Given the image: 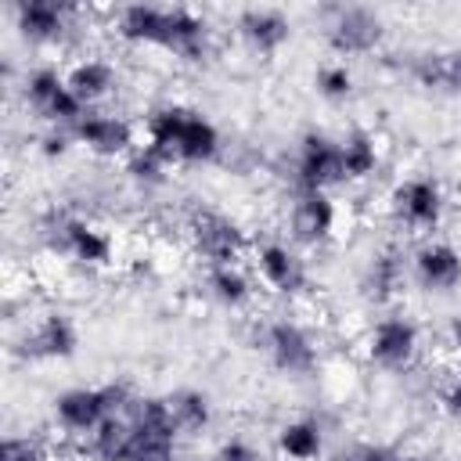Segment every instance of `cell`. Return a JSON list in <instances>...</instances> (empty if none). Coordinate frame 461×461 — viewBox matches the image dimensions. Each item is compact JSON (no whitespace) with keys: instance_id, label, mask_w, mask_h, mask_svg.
I'll use <instances>...</instances> for the list:
<instances>
[{"instance_id":"cell-34","label":"cell","mask_w":461,"mask_h":461,"mask_svg":"<svg viewBox=\"0 0 461 461\" xmlns=\"http://www.w3.org/2000/svg\"><path fill=\"white\" fill-rule=\"evenodd\" d=\"M450 335H454V346L461 349V317H454V324H450Z\"/></svg>"},{"instance_id":"cell-2","label":"cell","mask_w":461,"mask_h":461,"mask_svg":"<svg viewBox=\"0 0 461 461\" xmlns=\"http://www.w3.org/2000/svg\"><path fill=\"white\" fill-rule=\"evenodd\" d=\"M176 421L166 396L133 400L126 407V450L122 461H173L176 454Z\"/></svg>"},{"instance_id":"cell-9","label":"cell","mask_w":461,"mask_h":461,"mask_svg":"<svg viewBox=\"0 0 461 461\" xmlns=\"http://www.w3.org/2000/svg\"><path fill=\"white\" fill-rule=\"evenodd\" d=\"M393 216L411 230H436L443 220V187L436 176H407L393 191Z\"/></svg>"},{"instance_id":"cell-21","label":"cell","mask_w":461,"mask_h":461,"mask_svg":"<svg viewBox=\"0 0 461 461\" xmlns=\"http://www.w3.org/2000/svg\"><path fill=\"white\" fill-rule=\"evenodd\" d=\"M166 29H169V7L130 4V7L119 11V36H122L126 43L166 47Z\"/></svg>"},{"instance_id":"cell-16","label":"cell","mask_w":461,"mask_h":461,"mask_svg":"<svg viewBox=\"0 0 461 461\" xmlns=\"http://www.w3.org/2000/svg\"><path fill=\"white\" fill-rule=\"evenodd\" d=\"M335 202L328 198V191H295V202H292V238L299 245H321L331 238L335 230Z\"/></svg>"},{"instance_id":"cell-18","label":"cell","mask_w":461,"mask_h":461,"mask_svg":"<svg viewBox=\"0 0 461 461\" xmlns=\"http://www.w3.org/2000/svg\"><path fill=\"white\" fill-rule=\"evenodd\" d=\"M414 277L429 292H450L461 285V252L450 241H429L414 252Z\"/></svg>"},{"instance_id":"cell-12","label":"cell","mask_w":461,"mask_h":461,"mask_svg":"<svg viewBox=\"0 0 461 461\" xmlns=\"http://www.w3.org/2000/svg\"><path fill=\"white\" fill-rule=\"evenodd\" d=\"M367 357L385 371H403L418 357V328L407 317H382L371 328Z\"/></svg>"},{"instance_id":"cell-22","label":"cell","mask_w":461,"mask_h":461,"mask_svg":"<svg viewBox=\"0 0 461 461\" xmlns=\"http://www.w3.org/2000/svg\"><path fill=\"white\" fill-rule=\"evenodd\" d=\"M65 79H68L72 94H76L86 108L97 104V101H104V97L115 90V83H119L115 65L104 61V58H83V61H76V65L65 72Z\"/></svg>"},{"instance_id":"cell-31","label":"cell","mask_w":461,"mask_h":461,"mask_svg":"<svg viewBox=\"0 0 461 461\" xmlns=\"http://www.w3.org/2000/svg\"><path fill=\"white\" fill-rule=\"evenodd\" d=\"M212 461H259V450H256L249 439L234 436V439L220 443V450L212 454Z\"/></svg>"},{"instance_id":"cell-8","label":"cell","mask_w":461,"mask_h":461,"mask_svg":"<svg viewBox=\"0 0 461 461\" xmlns=\"http://www.w3.org/2000/svg\"><path fill=\"white\" fill-rule=\"evenodd\" d=\"M263 349L270 364L292 378H306L317 371V346L310 331L295 321H270L263 328Z\"/></svg>"},{"instance_id":"cell-33","label":"cell","mask_w":461,"mask_h":461,"mask_svg":"<svg viewBox=\"0 0 461 461\" xmlns=\"http://www.w3.org/2000/svg\"><path fill=\"white\" fill-rule=\"evenodd\" d=\"M439 403H443V411H447V414L461 418V375L447 382V389L439 393Z\"/></svg>"},{"instance_id":"cell-15","label":"cell","mask_w":461,"mask_h":461,"mask_svg":"<svg viewBox=\"0 0 461 461\" xmlns=\"http://www.w3.org/2000/svg\"><path fill=\"white\" fill-rule=\"evenodd\" d=\"M79 349V331L65 313H43L22 339V357L29 360H68Z\"/></svg>"},{"instance_id":"cell-11","label":"cell","mask_w":461,"mask_h":461,"mask_svg":"<svg viewBox=\"0 0 461 461\" xmlns=\"http://www.w3.org/2000/svg\"><path fill=\"white\" fill-rule=\"evenodd\" d=\"M68 137L83 148H90L94 155H104V158H115V155H130L133 151V126L119 115H108V112H83L72 126H68Z\"/></svg>"},{"instance_id":"cell-10","label":"cell","mask_w":461,"mask_h":461,"mask_svg":"<svg viewBox=\"0 0 461 461\" xmlns=\"http://www.w3.org/2000/svg\"><path fill=\"white\" fill-rule=\"evenodd\" d=\"M50 245L61 256H72L83 267H104V263H112V252H115L112 234L79 220V216H61L50 227Z\"/></svg>"},{"instance_id":"cell-30","label":"cell","mask_w":461,"mask_h":461,"mask_svg":"<svg viewBox=\"0 0 461 461\" xmlns=\"http://www.w3.org/2000/svg\"><path fill=\"white\" fill-rule=\"evenodd\" d=\"M0 461H47V454H43V447L32 443V439L7 436L4 447H0Z\"/></svg>"},{"instance_id":"cell-32","label":"cell","mask_w":461,"mask_h":461,"mask_svg":"<svg viewBox=\"0 0 461 461\" xmlns=\"http://www.w3.org/2000/svg\"><path fill=\"white\" fill-rule=\"evenodd\" d=\"M339 461H400V454H393L382 443H357L346 454H339Z\"/></svg>"},{"instance_id":"cell-7","label":"cell","mask_w":461,"mask_h":461,"mask_svg":"<svg viewBox=\"0 0 461 461\" xmlns=\"http://www.w3.org/2000/svg\"><path fill=\"white\" fill-rule=\"evenodd\" d=\"M191 241L205 267L216 263H238L245 256V230L223 216L220 209H194L191 212Z\"/></svg>"},{"instance_id":"cell-25","label":"cell","mask_w":461,"mask_h":461,"mask_svg":"<svg viewBox=\"0 0 461 461\" xmlns=\"http://www.w3.org/2000/svg\"><path fill=\"white\" fill-rule=\"evenodd\" d=\"M277 450L292 461H313L324 450V429L317 418H295L288 425H281L277 432Z\"/></svg>"},{"instance_id":"cell-4","label":"cell","mask_w":461,"mask_h":461,"mask_svg":"<svg viewBox=\"0 0 461 461\" xmlns=\"http://www.w3.org/2000/svg\"><path fill=\"white\" fill-rule=\"evenodd\" d=\"M385 36V22L378 11L360 4H335L328 7L324 22V43L335 58H360L371 54Z\"/></svg>"},{"instance_id":"cell-17","label":"cell","mask_w":461,"mask_h":461,"mask_svg":"<svg viewBox=\"0 0 461 461\" xmlns=\"http://www.w3.org/2000/svg\"><path fill=\"white\" fill-rule=\"evenodd\" d=\"M14 22H18L22 36H29L36 43H58L72 25V7L61 0H18Z\"/></svg>"},{"instance_id":"cell-28","label":"cell","mask_w":461,"mask_h":461,"mask_svg":"<svg viewBox=\"0 0 461 461\" xmlns=\"http://www.w3.org/2000/svg\"><path fill=\"white\" fill-rule=\"evenodd\" d=\"M313 86H317V94H321L324 101L339 104V101H346V97L353 94V72H349L346 61H328V65L317 68Z\"/></svg>"},{"instance_id":"cell-3","label":"cell","mask_w":461,"mask_h":461,"mask_svg":"<svg viewBox=\"0 0 461 461\" xmlns=\"http://www.w3.org/2000/svg\"><path fill=\"white\" fill-rule=\"evenodd\" d=\"M130 389L122 382H104V385H76L65 389L54 400V418L65 432H97L108 418L122 414L130 407Z\"/></svg>"},{"instance_id":"cell-14","label":"cell","mask_w":461,"mask_h":461,"mask_svg":"<svg viewBox=\"0 0 461 461\" xmlns=\"http://www.w3.org/2000/svg\"><path fill=\"white\" fill-rule=\"evenodd\" d=\"M256 270L281 295H299L310 281L303 256L285 241H259L256 245Z\"/></svg>"},{"instance_id":"cell-1","label":"cell","mask_w":461,"mask_h":461,"mask_svg":"<svg viewBox=\"0 0 461 461\" xmlns=\"http://www.w3.org/2000/svg\"><path fill=\"white\" fill-rule=\"evenodd\" d=\"M148 148L180 166H205L220 155V130L191 108L166 104L148 115Z\"/></svg>"},{"instance_id":"cell-23","label":"cell","mask_w":461,"mask_h":461,"mask_svg":"<svg viewBox=\"0 0 461 461\" xmlns=\"http://www.w3.org/2000/svg\"><path fill=\"white\" fill-rule=\"evenodd\" d=\"M403 277H407V267H403V252L400 249H382L371 256L367 270H364V292L367 299L375 303H389L400 288H403Z\"/></svg>"},{"instance_id":"cell-5","label":"cell","mask_w":461,"mask_h":461,"mask_svg":"<svg viewBox=\"0 0 461 461\" xmlns=\"http://www.w3.org/2000/svg\"><path fill=\"white\" fill-rule=\"evenodd\" d=\"M292 180H295V191H328L335 184L346 180V169H342V148L339 140L310 130L299 148H295V166H292Z\"/></svg>"},{"instance_id":"cell-27","label":"cell","mask_w":461,"mask_h":461,"mask_svg":"<svg viewBox=\"0 0 461 461\" xmlns=\"http://www.w3.org/2000/svg\"><path fill=\"white\" fill-rule=\"evenodd\" d=\"M342 169H346V180H367L375 169H378V144L367 130H349L342 140Z\"/></svg>"},{"instance_id":"cell-6","label":"cell","mask_w":461,"mask_h":461,"mask_svg":"<svg viewBox=\"0 0 461 461\" xmlns=\"http://www.w3.org/2000/svg\"><path fill=\"white\" fill-rule=\"evenodd\" d=\"M25 101H29V108L40 119L54 122L58 130H68L86 112V104L72 94L68 79L58 68H36V72H29L25 76Z\"/></svg>"},{"instance_id":"cell-13","label":"cell","mask_w":461,"mask_h":461,"mask_svg":"<svg viewBox=\"0 0 461 461\" xmlns=\"http://www.w3.org/2000/svg\"><path fill=\"white\" fill-rule=\"evenodd\" d=\"M234 29H238L241 43L252 54H263V58L277 54L292 36V22L277 7H245V11H238Z\"/></svg>"},{"instance_id":"cell-26","label":"cell","mask_w":461,"mask_h":461,"mask_svg":"<svg viewBox=\"0 0 461 461\" xmlns=\"http://www.w3.org/2000/svg\"><path fill=\"white\" fill-rule=\"evenodd\" d=\"M166 403H169V414L180 432H202L212 421V403L202 389H173L166 396Z\"/></svg>"},{"instance_id":"cell-29","label":"cell","mask_w":461,"mask_h":461,"mask_svg":"<svg viewBox=\"0 0 461 461\" xmlns=\"http://www.w3.org/2000/svg\"><path fill=\"white\" fill-rule=\"evenodd\" d=\"M173 162L169 158H162L155 148H148V144H140V148H133L130 151V176L137 180V184H144V187H158V184H166V169H169Z\"/></svg>"},{"instance_id":"cell-24","label":"cell","mask_w":461,"mask_h":461,"mask_svg":"<svg viewBox=\"0 0 461 461\" xmlns=\"http://www.w3.org/2000/svg\"><path fill=\"white\" fill-rule=\"evenodd\" d=\"M205 285H209V295L227 310H238V306H245L252 299V281L238 263L205 267Z\"/></svg>"},{"instance_id":"cell-20","label":"cell","mask_w":461,"mask_h":461,"mask_svg":"<svg viewBox=\"0 0 461 461\" xmlns=\"http://www.w3.org/2000/svg\"><path fill=\"white\" fill-rule=\"evenodd\" d=\"M411 76L425 90L461 97V50H429L411 61Z\"/></svg>"},{"instance_id":"cell-19","label":"cell","mask_w":461,"mask_h":461,"mask_svg":"<svg viewBox=\"0 0 461 461\" xmlns=\"http://www.w3.org/2000/svg\"><path fill=\"white\" fill-rule=\"evenodd\" d=\"M187 61H202L209 50V25L202 14L191 7H169V29H166V47Z\"/></svg>"}]
</instances>
